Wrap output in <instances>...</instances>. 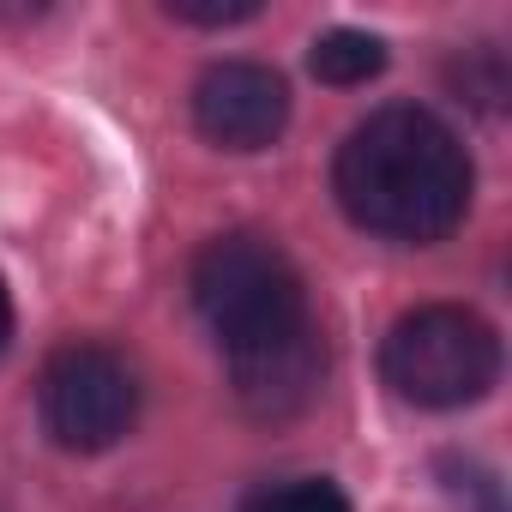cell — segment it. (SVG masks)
Here are the masks:
<instances>
[{
  "label": "cell",
  "instance_id": "1",
  "mask_svg": "<svg viewBox=\"0 0 512 512\" xmlns=\"http://www.w3.org/2000/svg\"><path fill=\"white\" fill-rule=\"evenodd\" d=\"M332 181L338 205L386 241H440L470 211V157L458 133L416 103L368 115L338 145Z\"/></svg>",
  "mask_w": 512,
  "mask_h": 512
},
{
  "label": "cell",
  "instance_id": "2",
  "mask_svg": "<svg viewBox=\"0 0 512 512\" xmlns=\"http://www.w3.org/2000/svg\"><path fill=\"white\" fill-rule=\"evenodd\" d=\"M193 308L217 332L223 350L266 344L290 326L308 320L302 278L290 266V253L266 235H217L193 260Z\"/></svg>",
  "mask_w": 512,
  "mask_h": 512
},
{
  "label": "cell",
  "instance_id": "3",
  "mask_svg": "<svg viewBox=\"0 0 512 512\" xmlns=\"http://www.w3.org/2000/svg\"><path fill=\"white\" fill-rule=\"evenodd\" d=\"M380 368H386V386L398 398H410L422 410H458L494 386L500 338L482 314L452 308V302H428V308H410L386 332Z\"/></svg>",
  "mask_w": 512,
  "mask_h": 512
},
{
  "label": "cell",
  "instance_id": "4",
  "mask_svg": "<svg viewBox=\"0 0 512 512\" xmlns=\"http://www.w3.org/2000/svg\"><path fill=\"white\" fill-rule=\"evenodd\" d=\"M43 422L67 452H103L115 446L139 416L133 368L109 344H61L43 368Z\"/></svg>",
  "mask_w": 512,
  "mask_h": 512
},
{
  "label": "cell",
  "instance_id": "5",
  "mask_svg": "<svg viewBox=\"0 0 512 512\" xmlns=\"http://www.w3.org/2000/svg\"><path fill=\"white\" fill-rule=\"evenodd\" d=\"M193 121L223 151H266L290 121V85L260 61H217L193 85Z\"/></svg>",
  "mask_w": 512,
  "mask_h": 512
},
{
  "label": "cell",
  "instance_id": "6",
  "mask_svg": "<svg viewBox=\"0 0 512 512\" xmlns=\"http://www.w3.org/2000/svg\"><path fill=\"white\" fill-rule=\"evenodd\" d=\"M229 380H235V398L247 416H260V422L302 416L326 386V344H320L314 320H302L266 344L229 350Z\"/></svg>",
  "mask_w": 512,
  "mask_h": 512
},
{
  "label": "cell",
  "instance_id": "7",
  "mask_svg": "<svg viewBox=\"0 0 512 512\" xmlns=\"http://www.w3.org/2000/svg\"><path fill=\"white\" fill-rule=\"evenodd\" d=\"M308 67H314L326 85H368V79L386 67V43H380V37H368V31L338 25V31H326V37L314 43Z\"/></svg>",
  "mask_w": 512,
  "mask_h": 512
},
{
  "label": "cell",
  "instance_id": "8",
  "mask_svg": "<svg viewBox=\"0 0 512 512\" xmlns=\"http://www.w3.org/2000/svg\"><path fill=\"white\" fill-rule=\"evenodd\" d=\"M247 512H350V500L326 476H284V482H266L253 494Z\"/></svg>",
  "mask_w": 512,
  "mask_h": 512
},
{
  "label": "cell",
  "instance_id": "9",
  "mask_svg": "<svg viewBox=\"0 0 512 512\" xmlns=\"http://www.w3.org/2000/svg\"><path fill=\"white\" fill-rule=\"evenodd\" d=\"M452 79H458V91H464L470 103H482V109H494V103L506 97V67H500V55H494V49L464 55V61L452 67Z\"/></svg>",
  "mask_w": 512,
  "mask_h": 512
},
{
  "label": "cell",
  "instance_id": "10",
  "mask_svg": "<svg viewBox=\"0 0 512 512\" xmlns=\"http://www.w3.org/2000/svg\"><path fill=\"white\" fill-rule=\"evenodd\" d=\"M253 13H260L253 0H235V7H187V0H169V19H181V25H235Z\"/></svg>",
  "mask_w": 512,
  "mask_h": 512
},
{
  "label": "cell",
  "instance_id": "11",
  "mask_svg": "<svg viewBox=\"0 0 512 512\" xmlns=\"http://www.w3.org/2000/svg\"><path fill=\"white\" fill-rule=\"evenodd\" d=\"M13 338V296H7V278H0V350Z\"/></svg>",
  "mask_w": 512,
  "mask_h": 512
}]
</instances>
